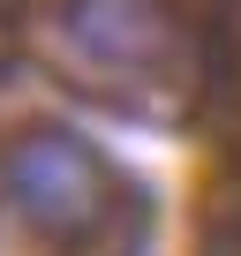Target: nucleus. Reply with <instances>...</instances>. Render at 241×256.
Wrapping results in <instances>:
<instances>
[{"label":"nucleus","instance_id":"obj_1","mask_svg":"<svg viewBox=\"0 0 241 256\" xmlns=\"http://www.w3.org/2000/svg\"><path fill=\"white\" fill-rule=\"evenodd\" d=\"M0 204L46 241H76V234H90L106 218L113 166H106L98 144L68 136V128H30L0 158Z\"/></svg>","mask_w":241,"mask_h":256},{"label":"nucleus","instance_id":"obj_2","mask_svg":"<svg viewBox=\"0 0 241 256\" xmlns=\"http://www.w3.org/2000/svg\"><path fill=\"white\" fill-rule=\"evenodd\" d=\"M53 38L68 53V68H83L90 83H151L174 60V16L166 0H60Z\"/></svg>","mask_w":241,"mask_h":256}]
</instances>
